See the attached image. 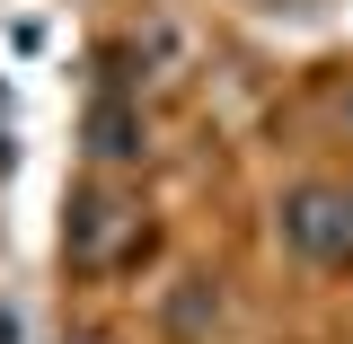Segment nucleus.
<instances>
[{
  "label": "nucleus",
  "instance_id": "7ed1b4c3",
  "mask_svg": "<svg viewBox=\"0 0 353 344\" xmlns=\"http://www.w3.org/2000/svg\"><path fill=\"white\" fill-rule=\"evenodd\" d=\"M115 221H124V203L88 194V203H80V230H71V247H80V256H106V247H115Z\"/></svg>",
  "mask_w": 353,
  "mask_h": 344
},
{
  "label": "nucleus",
  "instance_id": "f257e3e1",
  "mask_svg": "<svg viewBox=\"0 0 353 344\" xmlns=\"http://www.w3.org/2000/svg\"><path fill=\"white\" fill-rule=\"evenodd\" d=\"M283 239L309 256H353V194L336 185H292L283 194Z\"/></svg>",
  "mask_w": 353,
  "mask_h": 344
},
{
  "label": "nucleus",
  "instance_id": "f03ea898",
  "mask_svg": "<svg viewBox=\"0 0 353 344\" xmlns=\"http://www.w3.org/2000/svg\"><path fill=\"white\" fill-rule=\"evenodd\" d=\"M88 150H97L106 168L141 159V115H132L124 97H97V106H88Z\"/></svg>",
  "mask_w": 353,
  "mask_h": 344
}]
</instances>
